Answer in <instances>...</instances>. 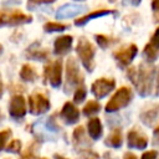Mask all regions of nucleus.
Masks as SVG:
<instances>
[{"mask_svg":"<svg viewBox=\"0 0 159 159\" xmlns=\"http://www.w3.org/2000/svg\"><path fill=\"white\" fill-rule=\"evenodd\" d=\"M1 52H2V46L0 45V55H1Z\"/></svg>","mask_w":159,"mask_h":159,"instance_id":"obj_38","label":"nucleus"},{"mask_svg":"<svg viewBox=\"0 0 159 159\" xmlns=\"http://www.w3.org/2000/svg\"><path fill=\"white\" fill-rule=\"evenodd\" d=\"M26 57L30 60H36V61H46L48 58V52L47 50L40 47V42H34L32 45L27 47Z\"/></svg>","mask_w":159,"mask_h":159,"instance_id":"obj_15","label":"nucleus"},{"mask_svg":"<svg viewBox=\"0 0 159 159\" xmlns=\"http://www.w3.org/2000/svg\"><path fill=\"white\" fill-rule=\"evenodd\" d=\"M108 1H109V2H116L117 0H108Z\"/></svg>","mask_w":159,"mask_h":159,"instance_id":"obj_39","label":"nucleus"},{"mask_svg":"<svg viewBox=\"0 0 159 159\" xmlns=\"http://www.w3.org/2000/svg\"><path fill=\"white\" fill-rule=\"evenodd\" d=\"M140 1H142V0H130V4L134 5V6H138V5L140 4Z\"/></svg>","mask_w":159,"mask_h":159,"instance_id":"obj_35","label":"nucleus"},{"mask_svg":"<svg viewBox=\"0 0 159 159\" xmlns=\"http://www.w3.org/2000/svg\"><path fill=\"white\" fill-rule=\"evenodd\" d=\"M20 77H21V80H24L26 82H32L37 78V73L31 65L26 63V65H22V67L20 70Z\"/></svg>","mask_w":159,"mask_h":159,"instance_id":"obj_19","label":"nucleus"},{"mask_svg":"<svg viewBox=\"0 0 159 159\" xmlns=\"http://www.w3.org/2000/svg\"><path fill=\"white\" fill-rule=\"evenodd\" d=\"M76 52H77L78 58H80L81 63L83 65V67L88 72H92L96 66L94 65V55H96L94 46L86 37H81L77 42Z\"/></svg>","mask_w":159,"mask_h":159,"instance_id":"obj_2","label":"nucleus"},{"mask_svg":"<svg viewBox=\"0 0 159 159\" xmlns=\"http://www.w3.org/2000/svg\"><path fill=\"white\" fill-rule=\"evenodd\" d=\"M94 39H96L97 43L99 45V47L103 48V50H106V48L112 43V39L108 37V36H106V35H102V34H99V35H98V34L94 35Z\"/></svg>","mask_w":159,"mask_h":159,"instance_id":"obj_24","label":"nucleus"},{"mask_svg":"<svg viewBox=\"0 0 159 159\" xmlns=\"http://www.w3.org/2000/svg\"><path fill=\"white\" fill-rule=\"evenodd\" d=\"M101 109V106L97 101H89L86 103V106L83 107V114L86 116H92V114H96L98 113Z\"/></svg>","mask_w":159,"mask_h":159,"instance_id":"obj_23","label":"nucleus"},{"mask_svg":"<svg viewBox=\"0 0 159 159\" xmlns=\"http://www.w3.org/2000/svg\"><path fill=\"white\" fill-rule=\"evenodd\" d=\"M72 36L71 35H63V36H60L55 40L53 42V52L55 55H58V56H62V55H66L71 47H72Z\"/></svg>","mask_w":159,"mask_h":159,"instance_id":"obj_13","label":"nucleus"},{"mask_svg":"<svg viewBox=\"0 0 159 159\" xmlns=\"http://www.w3.org/2000/svg\"><path fill=\"white\" fill-rule=\"evenodd\" d=\"M55 159H66V158H63V157H61V155H56Z\"/></svg>","mask_w":159,"mask_h":159,"instance_id":"obj_37","label":"nucleus"},{"mask_svg":"<svg viewBox=\"0 0 159 159\" xmlns=\"http://www.w3.org/2000/svg\"><path fill=\"white\" fill-rule=\"evenodd\" d=\"M140 118H142V120L145 124L150 125L153 122H155L159 118V106H155L154 108H150L147 112H143L142 116H140Z\"/></svg>","mask_w":159,"mask_h":159,"instance_id":"obj_20","label":"nucleus"},{"mask_svg":"<svg viewBox=\"0 0 159 159\" xmlns=\"http://www.w3.org/2000/svg\"><path fill=\"white\" fill-rule=\"evenodd\" d=\"M106 143L107 145H111V147H114V148H118L122 145V133H120V129H114L109 135L108 138L106 139Z\"/></svg>","mask_w":159,"mask_h":159,"instance_id":"obj_21","label":"nucleus"},{"mask_svg":"<svg viewBox=\"0 0 159 159\" xmlns=\"http://www.w3.org/2000/svg\"><path fill=\"white\" fill-rule=\"evenodd\" d=\"M123 159H138L133 153H125L124 154V158Z\"/></svg>","mask_w":159,"mask_h":159,"instance_id":"obj_33","label":"nucleus"},{"mask_svg":"<svg viewBox=\"0 0 159 159\" xmlns=\"http://www.w3.org/2000/svg\"><path fill=\"white\" fill-rule=\"evenodd\" d=\"M116 87V81L113 78H98L96 80L91 86V92L94 94L96 98L101 99L106 97L109 92H112Z\"/></svg>","mask_w":159,"mask_h":159,"instance_id":"obj_9","label":"nucleus"},{"mask_svg":"<svg viewBox=\"0 0 159 159\" xmlns=\"http://www.w3.org/2000/svg\"><path fill=\"white\" fill-rule=\"evenodd\" d=\"M86 94H87L86 87H84V86H81V87H78V88L75 91L73 101H75L76 103H81V102H83V99L86 98Z\"/></svg>","mask_w":159,"mask_h":159,"instance_id":"obj_25","label":"nucleus"},{"mask_svg":"<svg viewBox=\"0 0 159 159\" xmlns=\"http://www.w3.org/2000/svg\"><path fill=\"white\" fill-rule=\"evenodd\" d=\"M152 10L154 21L159 22V0H152Z\"/></svg>","mask_w":159,"mask_h":159,"instance_id":"obj_26","label":"nucleus"},{"mask_svg":"<svg viewBox=\"0 0 159 159\" xmlns=\"http://www.w3.org/2000/svg\"><path fill=\"white\" fill-rule=\"evenodd\" d=\"M154 94H159V67H157V73H155V83H154Z\"/></svg>","mask_w":159,"mask_h":159,"instance_id":"obj_31","label":"nucleus"},{"mask_svg":"<svg viewBox=\"0 0 159 159\" xmlns=\"http://www.w3.org/2000/svg\"><path fill=\"white\" fill-rule=\"evenodd\" d=\"M143 56L148 63H152L158 58L159 56V27L154 31L153 36L150 37V41L145 45L143 50Z\"/></svg>","mask_w":159,"mask_h":159,"instance_id":"obj_10","label":"nucleus"},{"mask_svg":"<svg viewBox=\"0 0 159 159\" xmlns=\"http://www.w3.org/2000/svg\"><path fill=\"white\" fill-rule=\"evenodd\" d=\"M56 0H29L27 1V7L31 9L36 5H41V4H51V2H55Z\"/></svg>","mask_w":159,"mask_h":159,"instance_id":"obj_29","label":"nucleus"},{"mask_svg":"<svg viewBox=\"0 0 159 159\" xmlns=\"http://www.w3.org/2000/svg\"><path fill=\"white\" fill-rule=\"evenodd\" d=\"M43 78L45 81H48L50 84L55 88L60 87L62 82V61L56 60L43 68Z\"/></svg>","mask_w":159,"mask_h":159,"instance_id":"obj_6","label":"nucleus"},{"mask_svg":"<svg viewBox=\"0 0 159 159\" xmlns=\"http://www.w3.org/2000/svg\"><path fill=\"white\" fill-rule=\"evenodd\" d=\"M88 127V134L93 139H98L102 135V123L99 118H91L87 123Z\"/></svg>","mask_w":159,"mask_h":159,"instance_id":"obj_18","label":"nucleus"},{"mask_svg":"<svg viewBox=\"0 0 159 159\" xmlns=\"http://www.w3.org/2000/svg\"><path fill=\"white\" fill-rule=\"evenodd\" d=\"M132 101V91L128 87H120L117 92L112 96V98L106 104V112H116L125 106Z\"/></svg>","mask_w":159,"mask_h":159,"instance_id":"obj_4","label":"nucleus"},{"mask_svg":"<svg viewBox=\"0 0 159 159\" xmlns=\"http://www.w3.org/2000/svg\"><path fill=\"white\" fill-rule=\"evenodd\" d=\"M87 10L86 5H80V4H65L61 7H58V10L56 11V19H70L73 17L78 14H81L82 11Z\"/></svg>","mask_w":159,"mask_h":159,"instance_id":"obj_11","label":"nucleus"},{"mask_svg":"<svg viewBox=\"0 0 159 159\" xmlns=\"http://www.w3.org/2000/svg\"><path fill=\"white\" fill-rule=\"evenodd\" d=\"M113 12H114L113 10H108V9L94 10V11H92V12H89V14H87V15L80 17V19H77V20L75 21V25H76V26H83V25H86L88 21H91V20H93V19H96V17L106 16V15H109V14H113Z\"/></svg>","mask_w":159,"mask_h":159,"instance_id":"obj_16","label":"nucleus"},{"mask_svg":"<svg viewBox=\"0 0 159 159\" xmlns=\"http://www.w3.org/2000/svg\"><path fill=\"white\" fill-rule=\"evenodd\" d=\"M20 149H21V142H20L19 139L12 140V142L6 147V150H9V152H14V153H17Z\"/></svg>","mask_w":159,"mask_h":159,"instance_id":"obj_27","label":"nucleus"},{"mask_svg":"<svg viewBox=\"0 0 159 159\" xmlns=\"http://www.w3.org/2000/svg\"><path fill=\"white\" fill-rule=\"evenodd\" d=\"M138 53V47L134 43H130L125 47H122L113 52V58L116 60L117 65L122 68L129 66V63L134 60V57Z\"/></svg>","mask_w":159,"mask_h":159,"instance_id":"obj_7","label":"nucleus"},{"mask_svg":"<svg viewBox=\"0 0 159 159\" xmlns=\"http://www.w3.org/2000/svg\"><path fill=\"white\" fill-rule=\"evenodd\" d=\"M32 21L31 15H26L20 11H0V27L2 26H19Z\"/></svg>","mask_w":159,"mask_h":159,"instance_id":"obj_5","label":"nucleus"},{"mask_svg":"<svg viewBox=\"0 0 159 159\" xmlns=\"http://www.w3.org/2000/svg\"><path fill=\"white\" fill-rule=\"evenodd\" d=\"M157 67L149 63H140L135 67H129L127 70V77L137 88L142 97L149 96L154 89Z\"/></svg>","mask_w":159,"mask_h":159,"instance_id":"obj_1","label":"nucleus"},{"mask_svg":"<svg viewBox=\"0 0 159 159\" xmlns=\"http://www.w3.org/2000/svg\"><path fill=\"white\" fill-rule=\"evenodd\" d=\"M154 133H155L157 135H159V127H157V128H155V130H154Z\"/></svg>","mask_w":159,"mask_h":159,"instance_id":"obj_36","label":"nucleus"},{"mask_svg":"<svg viewBox=\"0 0 159 159\" xmlns=\"http://www.w3.org/2000/svg\"><path fill=\"white\" fill-rule=\"evenodd\" d=\"M83 86V75L80 70V66L77 61L73 57H70L66 62V82H65V89L66 92H70L73 88H78Z\"/></svg>","mask_w":159,"mask_h":159,"instance_id":"obj_3","label":"nucleus"},{"mask_svg":"<svg viewBox=\"0 0 159 159\" xmlns=\"http://www.w3.org/2000/svg\"><path fill=\"white\" fill-rule=\"evenodd\" d=\"M29 107L32 114H42L50 109V101L43 93L35 92L29 97Z\"/></svg>","mask_w":159,"mask_h":159,"instance_id":"obj_8","label":"nucleus"},{"mask_svg":"<svg viewBox=\"0 0 159 159\" xmlns=\"http://www.w3.org/2000/svg\"><path fill=\"white\" fill-rule=\"evenodd\" d=\"M41 159H47V158H41Z\"/></svg>","mask_w":159,"mask_h":159,"instance_id":"obj_41","label":"nucleus"},{"mask_svg":"<svg viewBox=\"0 0 159 159\" xmlns=\"http://www.w3.org/2000/svg\"><path fill=\"white\" fill-rule=\"evenodd\" d=\"M10 116L14 118H22L26 114V102L25 98L20 94H16L11 98L9 104Z\"/></svg>","mask_w":159,"mask_h":159,"instance_id":"obj_12","label":"nucleus"},{"mask_svg":"<svg viewBox=\"0 0 159 159\" xmlns=\"http://www.w3.org/2000/svg\"><path fill=\"white\" fill-rule=\"evenodd\" d=\"M75 1H84V0H75Z\"/></svg>","mask_w":159,"mask_h":159,"instance_id":"obj_40","label":"nucleus"},{"mask_svg":"<svg viewBox=\"0 0 159 159\" xmlns=\"http://www.w3.org/2000/svg\"><path fill=\"white\" fill-rule=\"evenodd\" d=\"M10 134H11V130L10 129H6V130L0 132V150L5 147V143H6L7 138L10 137Z\"/></svg>","mask_w":159,"mask_h":159,"instance_id":"obj_28","label":"nucleus"},{"mask_svg":"<svg viewBox=\"0 0 159 159\" xmlns=\"http://www.w3.org/2000/svg\"><path fill=\"white\" fill-rule=\"evenodd\" d=\"M4 93V84H2V80H1V75H0V98L2 97Z\"/></svg>","mask_w":159,"mask_h":159,"instance_id":"obj_34","label":"nucleus"},{"mask_svg":"<svg viewBox=\"0 0 159 159\" xmlns=\"http://www.w3.org/2000/svg\"><path fill=\"white\" fill-rule=\"evenodd\" d=\"M147 144H148V139L143 134H140L135 130H130L128 133V145L129 147L143 149V148L147 147Z\"/></svg>","mask_w":159,"mask_h":159,"instance_id":"obj_17","label":"nucleus"},{"mask_svg":"<svg viewBox=\"0 0 159 159\" xmlns=\"http://www.w3.org/2000/svg\"><path fill=\"white\" fill-rule=\"evenodd\" d=\"M20 159H35V157H34V154H32L31 152H26L25 154L21 155Z\"/></svg>","mask_w":159,"mask_h":159,"instance_id":"obj_32","label":"nucleus"},{"mask_svg":"<svg viewBox=\"0 0 159 159\" xmlns=\"http://www.w3.org/2000/svg\"><path fill=\"white\" fill-rule=\"evenodd\" d=\"M61 117H62V119H63L66 123L73 124V123H76V122L78 120V118H80V111H78V108H77L73 103L66 102V103L63 104L62 109H61Z\"/></svg>","mask_w":159,"mask_h":159,"instance_id":"obj_14","label":"nucleus"},{"mask_svg":"<svg viewBox=\"0 0 159 159\" xmlns=\"http://www.w3.org/2000/svg\"><path fill=\"white\" fill-rule=\"evenodd\" d=\"M67 27H68V25H66V24L53 22V21L46 22V24L43 25V30H45L46 32H61V31H65Z\"/></svg>","mask_w":159,"mask_h":159,"instance_id":"obj_22","label":"nucleus"},{"mask_svg":"<svg viewBox=\"0 0 159 159\" xmlns=\"http://www.w3.org/2000/svg\"><path fill=\"white\" fill-rule=\"evenodd\" d=\"M140 159H157V152L155 150L145 152V153H143V155H142Z\"/></svg>","mask_w":159,"mask_h":159,"instance_id":"obj_30","label":"nucleus"}]
</instances>
